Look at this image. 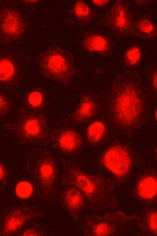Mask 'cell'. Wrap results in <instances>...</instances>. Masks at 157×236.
I'll use <instances>...</instances> for the list:
<instances>
[{
  "label": "cell",
  "instance_id": "cell-1",
  "mask_svg": "<svg viewBox=\"0 0 157 236\" xmlns=\"http://www.w3.org/2000/svg\"><path fill=\"white\" fill-rule=\"evenodd\" d=\"M63 181L79 190L91 204L107 206L113 201L114 184L90 175L77 167H69Z\"/></svg>",
  "mask_w": 157,
  "mask_h": 236
},
{
  "label": "cell",
  "instance_id": "cell-2",
  "mask_svg": "<svg viewBox=\"0 0 157 236\" xmlns=\"http://www.w3.org/2000/svg\"><path fill=\"white\" fill-rule=\"evenodd\" d=\"M141 103L135 90L128 87L119 94L115 101V111L118 121L123 125H130L139 117Z\"/></svg>",
  "mask_w": 157,
  "mask_h": 236
},
{
  "label": "cell",
  "instance_id": "cell-3",
  "mask_svg": "<svg viewBox=\"0 0 157 236\" xmlns=\"http://www.w3.org/2000/svg\"><path fill=\"white\" fill-rule=\"evenodd\" d=\"M132 217L121 211L108 212L102 216H96L90 224L91 234L95 236L113 235Z\"/></svg>",
  "mask_w": 157,
  "mask_h": 236
},
{
  "label": "cell",
  "instance_id": "cell-4",
  "mask_svg": "<svg viewBox=\"0 0 157 236\" xmlns=\"http://www.w3.org/2000/svg\"><path fill=\"white\" fill-rule=\"evenodd\" d=\"M103 163L109 170L119 177L126 175L131 165L128 153L120 146H113L108 149L103 156Z\"/></svg>",
  "mask_w": 157,
  "mask_h": 236
},
{
  "label": "cell",
  "instance_id": "cell-5",
  "mask_svg": "<svg viewBox=\"0 0 157 236\" xmlns=\"http://www.w3.org/2000/svg\"><path fill=\"white\" fill-rule=\"evenodd\" d=\"M45 77L61 83L68 81L71 77V69L67 61L63 56L53 54L45 57L42 63Z\"/></svg>",
  "mask_w": 157,
  "mask_h": 236
},
{
  "label": "cell",
  "instance_id": "cell-6",
  "mask_svg": "<svg viewBox=\"0 0 157 236\" xmlns=\"http://www.w3.org/2000/svg\"><path fill=\"white\" fill-rule=\"evenodd\" d=\"M84 196L79 190L74 187L68 189L63 195V204L74 218L78 217L84 206Z\"/></svg>",
  "mask_w": 157,
  "mask_h": 236
},
{
  "label": "cell",
  "instance_id": "cell-7",
  "mask_svg": "<svg viewBox=\"0 0 157 236\" xmlns=\"http://www.w3.org/2000/svg\"><path fill=\"white\" fill-rule=\"evenodd\" d=\"M39 172L43 191L48 193L53 186L56 175V167L52 159L49 157L44 158L39 165Z\"/></svg>",
  "mask_w": 157,
  "mask_h": 236
},
{
  "label": "cell",
  "instance_id": "cell-8",
  "mask_svg": "<svg viewBox=\"0 0 157 236\" xmlns=\"http://www.w3.org/2000/svg\"><path fill=\"white\" fill-rule=\"evenodd\" d=\"M45 124L40 116H33L26 119L21 127V132L25 138L35 139L41 138L45 132Z\"/></svg>",
  "mask_w": 157,
  "mask_h": 236
},
{
  "label": "cell",
  "instance_id": "cell-9",
  "mask_svg": "<svg viewBox=\"0 0 157 236\" xmlns=\"http://www.w3.org/2000/svg\"><path fill=\"white\" fill-rule=\"evenodd\" d=\"M1 25L3 32L11 36L19 35L24 30V24L21 17L13 11H8L3 15Z\"/></svg>",
  "mask_w": 157,
  "mask_h": 236
},
{
  "label": "cell",
  "instance_id": "cell-10",
  "mask_svg": "<svg viewBox=\"0 0 157 236\" xmlns=\"http://www.w3.org/2000/svg\"><path fill=\"white\" fill-rule=\"evenodd\" d=\"M108 20L113 27L118 31H123L129 28L130 21L127 12L120 1H118L110 10Z\"/></svg>",
  "mask_w": 157,
  "mask_h": 236
},
{
  "label": "cell",
  "instance_id": "cell-11",
  "mask_svg": "<svg viewBox=\"0 0 157 236\" xmlns=\"http://www.w3.org/2000/svg\"><path fill=\"white\" fill-rule=\"evenodd\" d=\"M82 142L80 135L76 131L71 129L63 132L58 140L59 147L66 152H72L77 150L80 147Z\"/></svg>",
  "mask_w": 157,
  "mask_h": 236
},
{
  "label": "cell",
  "instance_id": "cell-12",
  "mask_svg": "<svg viewBox=\"0 0 157 236\" xmlns=\"http://www.w3.org/2000/svg\"><path fill=\"white\" fill-rule=\"evenodd\" d=\"M136 190L138 195L141 198L147 200L153 199L157 194L156 178L151 175L144 177L138 183Z\"/></svg>",
  "mask_w": 157,
  "mask_h": 236
},
{
  "label": "cell",
  "instance_id": "cell-13",
  "mask_svg": "<svg viewBox=\"0 0 157 236\" xmlns=\"http://www.w3.org/2000/svg\"><path fill=\"white\" fill-rule=\"evenodd\" d=\"M96 107L94 101L86 97L81 101L74 115V118L79 121L86 120L92 116L95 111Z\"/></svg>",
  "mask_w": 157,
  "mask_h": 236
},
{
  "label": "cell",
  "instance_id": "cell-14",
  "mask_svg": "<svg viewBox=\"0 0 157 236\" xmlns=\"http://www.w3.org/2000/svg\"><path fill=\"white\" fill-rule=\"evenodd\" d=\"M27 216L23 212L17 210L8 216L5 224V230L8 233L14 232L20 228L25 223Z\"/></svg>",
  "mask_w": 157,
  "mask_h": 236
},
{
  "label": "cell",
  "instance_id": "cell-15",
  "mask_svg": "<svg viewBox=\"0 0 157 236\" xmlns=\"http://www.w3.org/2000/svg\"><path fill=\"white\" fill-rule=\"evenodd\" d=\"M105 130V125L102 122L96 121L92 123L89 126L87 130L88 140L92 143L98 142L104 136Z\"/></svg>",
  "mask_w": 157,
  "mask_h": 236
},
{
  "label": "cell",
  "instance_id": "cell-16",
  "mask_svg": "<svg viewBox=\"0 0 157 236\" xmlns=\"http://www.w3.org/2000/svg\"><path fill=\"white\" fill-rule=\"evenodd\" d=\"M85 44L88 50L93 51H104L108 45L107 41L104 38L97 35L89 36L85 40Z\"/></svg>",
  "mask_w": 157,
  "mask_h": 236
},
{
  "label": "cell",
  "instance_id": "cell-17",
  "mask_svg": "<svg viewBox=\"0 0 157 236\" xmlns=\"http://www.w3.org/2000/svg\"><path fill=\"white\" fill-rule=\"evenodd\" d=\"M14 73L13 65L9 60L6 59L0 60V81H6L10 80Z\"/></svg>",
  "mask_w": 157,
  "mask_h": 236
},
{
  "label": "cell",
  "instance_id": "cell-18",
  "mask_svg": "<svg viewBox=\"0 0 157 236\" xmlns=\"http://www.w3.org/2000/svg\"><path fill=\"white\" fill-rule=\"evenodd\" d=\"M34 191L32 184L27 181H22L17 185L15 192L17 195L23 199H27L30 197Z\"/></svg>",
  "mask_w": 157,
  "mask_h": 236
},
{
  "label": "cell",
  "instance_id": "cell-19",
  "mask_svg": "<svg viewBox=\"0 0 157 236\" xmlns=\"http://www.w3.org/2000/svg\"><path fill=\"white\" fill-rule=\"evenodd\" d=\"M125 57L128 64L131 65H135L140 58V52L139 48L136 46L131 48L126 52Z\"/></svg>",
  "mask_w": 157,
  "mask_h": 236
},
{
  "label": "cell",
  "instance_id": "cell-20",
  "mask_svg": "<svg viewBox=\"0 0 157 236\" xmlns=\"http://www.w3.org/2000/svg\"><path fill=\"white\" fill-rule=\"evenodd\" d=\"M146 223L149 230L153 234H157V213L156 210L149 213L146 218Z\"/></svg>",
  "mask_w": 157,
  "mask_h": 236
},
{
  "label": "cell",
  "instance_id": "cell-21",
  "mask_svg": "<svg viewBox=\"0 0 157 236\" xmlns=\"http://www.w3.org/2000/svg\"><path fill=\"white\" fill-rule=\"evenodd\" d=\"M28 100L29 104L32 107L34 108H38L43 101V95L39 92H33L29 94Z\"/></svg>",
  "mask_w": 157,
  "mask_h": 236
},
{
  "label": "cell",
  "instance_id": "cell-22",
  "mask_svg": "<svg viewBox=\"0 0 157 236\" xmlns=\"http://www.w3.org/2000/svg\"><path fill=\"white\" fill-rule=\"evenodd\" d=\"M74 12L78 16L86 17L90 14V10L87 6L82 1L78 2L74 8Z\"/></svg>",
  "mask_w": 157,
  "mask_h": 236
},
{
  "label": "cell",
  "instance_id": "cell-23",
  "mask_svg": "<svg viewBox=\"0 0 157 236\" xmlns=\"http://www.w3.org/2000/svg\"><path fill=\"white\" fill-rule=\"evenodd\" d=\"M137 27L141 31L148 34L152 32L154 30V26L149 20L143 19L139 20L137 22Z\"/></svg>",
  "mask_w": 157,
  "mask_h": 236
},
{
  "label": "cell",
  "instance_id": "cell-24",
  "mask_svg": "<svg viewBox=\"0 0 157 236\" xmlns=\"http://www.w3.org/2000/svg\"><path fill=\"white\" fill-rule=\"evenodd\" d=\"M8 108V104L6 100L0 95V113H5Z\"/></svg>",
  "mask_w": 157,
  "mask_h": 236
},
{
  "label": "cell",
  "instance_id": "cell-25",
  "mask_svg": "<svg viewBox=\"0 0 157 236\" xmlns=\"http://www.w3.org/2000/svg\"><path fill=\"white\" fill-rule=\"evenodd\" d=\"M25 236H37L38 233L35 230L32 229H29L25 231L23 234Z\"/></svg>",
  "mask_w": 157,
  "mask_h": 236
},
{
  "label": "cell",
  "instance_id": "cell-26",
  "mask_svg": "<svg viewBox=\"0 0 157 236\" xmlns=\"http://www.w3.org/2000/svg\"><path fill=\"white\" fill-rule=\"evenodd\" d=\"M93 2L96 5L98 6H101L107 3L108 0H93Z\"/></svg>",
  "mask_w": 157,
  "mask_h": 236
},
{
  "label": "cell",
  "instance_id": "cell-27",
  "mask_svg": "<svg viewBox=\"0 0 157 236\" xmlns=\"http://www.w3.org/2000/svg\"><path fill=\"white\" fill-rule=\"evenodd\" d=\"M153 84L155 88H157V74L155 73L153 78Z\"/></svg>",
  "mask_w": 157,
  "mask_h": 236
},
{
  "label": "cell",
  "instance_id": "cell-28",
  "mask_svg": "<svg viewBox=\"0 0 157 236\" xmlns=\"http://www.w3.org/2000/svg\"><path fill=\"white\" fill-rule=\"evenodd\" d=\"M4 175V169L2 165L0 164V179L3 178Z\"/></svg>",
  "mask_w": 157,
  "mask_h": 236
}]
</instances>
